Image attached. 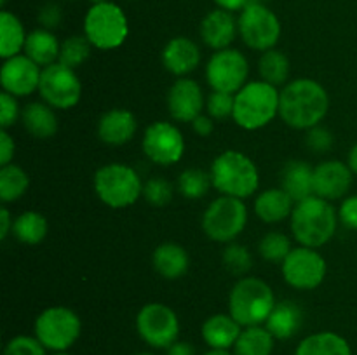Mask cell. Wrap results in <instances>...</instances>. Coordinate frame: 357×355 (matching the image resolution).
Instances as JSON below:
<instances>
[{
    "mask_svg": "<svg viewBox=\"0 0 357 355\" xmlns=\"http://www.w3.org/2000/svg\"><path fill=\"white\" fill-rule=\"evenodd\" d=\"M330 108L326 89L314 79H296L286 84L279 97V117L293 129H309L321 124Z\"/></svg>",
    "mask_w": 357,
    "mask_h": 355,
    "instance_id": "cell-1",
    "label": "cell"
},
{
    "mask_svg": "<svg viewBox=\"0 0 357 355\" xmlns=\"http://www.w3.org/2000/svg\"><path fill=\"white\" fill-rule=\"evenodd\" d=\"M338 212L330 200L317 195L296 202L291 212V232L300 246L321 247L333 239L338 226Z\"/></svg>",
    "mask_w": 357,
    "mask_h": 355,
    "instance_id": "cell-2",
    "label": "cell"
},
{
    "mask_svg": "<svg viewBox=\"0 0 357 355\" xmlns=\"http://www.w3.org/2000/svg\"><path fill=\"white\" fill-rule=\"evenodd\" d=\"M213 187L222 195L248 198L260 187V174L253 160L237 150H225L211 164Z\"/></svg>",
    "mask_w": 357,
    "mask_h": 355,
    "instance_id": "cell-3",
    "label": "cell"
},
{
    "mask_svg": "<svg viewBox=\"0 0 357 355\" xmlns=\"http://www.w3.org/2000/svg\"><path fill=\"white\" fill-rule=\"evenodd\" d=\"M278 87L265 80H251L239 93H236L232 118L239 127L257 131L271 124L279 115Z\"/></svg>",
    "mask_w": 357,
    "mask_h": 355,
    "instance_id": "cell-4",
    "label": "cell"
},
{
    "mask_svg": "<svg viewBox=\"0 0 357 355\" xmlns=\"http://www.w3.org/2000/svg\"><path fill=\"white\" fill-rule=\"evenodd\" d=\"M271 285L257 277H243L236 282L229 296V313L243 327L265 326L275 306Z\"/></svg>",
    "mask_w": 357,
    "mask_h": 355,
    "instance_id": "cell-5",
    "label": "cell"
},
{
    "mask_svg": "<svg viewBox=\"0 0 357 355\" xmlns=\"http://www.w3.org/2000/svg\"><path fill=\"white\" fill-rule=\"evenodd\" d=\"M94 191L112 209H124L143 195L139 174L126 164H107L94 174Z\"/></svg>",
    "mask_w": 357,
    "mask_h": 355,
    "instance_id": "cell-6",
    "label": "cell"
},
{
    "mask_svg": "<svg viewBox=\"0 0 357 355\" xmlns=\"http://www.w3.org/2000/svg\"><path fill=\"white\" fill-rule=\"evenodd\" d=\"M129 33L128 17L114 2L93 3L84 17V35L101 51L121 47Z\"/></svg>",
    "mask_w": 357,
    "mask_h": 355,
    "instance_id": "cell-7",
    "label": "cell"
},
{
    "mask_svg": "<svg viewBox=\"0 0 357 355\" xmlns=\"http://www.w3.org/2000/svg\"><path fill=\"white\" fill-rule=\"evenodd\" d=\"M248 223V207L243 198H215L202 216V230L215 242H234L243 233Z\"/></svg>",
    "mask_w": 357,
    "mask_h": 355,
    "instance_id": "cell-8",
    "label": "cell"
},
{
    "mask_svg": "<svg viewBox=\"0 0 357 355\" xmlns=\"http://www.w3.org/2000/svg\"><path fill=\"white\" fill-rule=\"evenodd\" d=\"M35 338L51 352H65L79 340L82 322L73 310L66 306L45 308L35 320Z\"/></svg>",
    "mask_w": 357,
    "mask_h": 355,
    "instance_id": "cell-9",
    "label": "cell"
},
{
    "mask_svg": "<svg viewBox=\"0 0 357 355\" xmlns=\"http://www.w3.org/2000/svg\"><path fill=\"white\" fill-rule=\"evenodd\" d=\"M239 35L248 47L255 51L274 49L281 38V21L265 3L250 2L237 19Z\"/></svg>",
    "mask_w": 357,
    "mask_h": 355,
    "instance_id": "cell-10",
    "label": "cell"
},
{
    "mask_svg": "<svg viewBox=\"0 0 357 355\" xmlns=\"http://www.w3.org/2000/svg\"><path fill=\"white\" fill-rule=\"evenodd\" d=\"M38 94L49 106L56 110H70L79 104L82 97V84L75 70L58 61L42 68Z\"/></svg>",
    "mask_w": 357,
    "mask_h": 355,
    "instance_id": "cell-11",
    "label": "cell"
},
{
    "mask_svg": "<svg viewBox=\"0 0 357 355\" xmlns=\"http://www.w3.org/2000/svg\"><path fill=\"white\" fill-rule=\"evenodd\" d=\"M136 331L152 348H169L180 336V320L164 303H149L136 315Z\"/></svg>",
    "mask_w": 357,
    "mask_h": 355,
    "instance_id": "cell-12",
    "label": "cell"
},
{
    "mask_svg": "<svg viewBox=\"0 0 357 355\" xmlns=\"http://www.w3.org/2000/svg\"><path fill=\"white\" fill-rule=\"evenodd\" d=\"M250 63L237 49H222L209 58L206 65V80L213 90L236 94L248 84Z\"/></svg>",
    "mask_w": 357,
    "mask_h": 355,
    "instance_id": "cell-13",
    "label": "cell"
},
{
    "mask_svg": "<svg viewBox=\"0 0 357 355\" xmlns=\"http://www.w3.org/2000/svg\"><path fill=\"white\" fill-rule=\"evenodd\" d=\"M282 277L298 291H310L323 284L326 277V261L314 247H293L282 261Z\"/></svg>",
    "mask_w": 357,
    "mask_h": 355,
    "instance_id": "cell-14",
    "label": "cell"
},
{
    "mask_svg": "<svg viewBox=\"0 0 357 355\" xmlns=\"http://www.w3.org/2000/svg\"><path fill=\"white\" fill-rule=\"evenodd\" d=\"M143 153L157 166H173L185 153V139L180 129L166 120L150 124L143 134Z\"/></svg>",
    "mask_w": 357,
    "mask_h": 355,
    "instance_id": "cell-15",
    "label": "cell"
},
{
    "mask_svg": "<svg viewBox=\"0 0 357 355\" xmlns=\"http://www.w3.org/2000/svg\"><path fill=\"white\" fill-rule=\"evenodd\" d=\"M42 68L26 54H17L6 59L0 68V84L6 93L16 97L30 96L38 90Z\"/></svg>",
    "mask_w": 357,
    "mask_h": 355,
    "instance_id": "cell-16",
    "label": "cell"
},
{
    "mask_svg": "<svg viewBox=\"0 0 357 355\" xmlns=\"http://www.w3.org/2000/svg\"><path fill=\"white\" fill-rule=\"evenodd\" d=\"M206 106L201 86L192 79H180L167 90V108L174 120L194 122Z\"/></svg>",
    "mask_w": 357,
    "mask_h": 355,
    "instance_id": "cell-17",
    "label": "cell"
},
{
    "mask_svg": "<svg viewBox=\"0 0 357 355\" xmlns=\"http://www.w3.org/2000/svg\"><path fill=\"white\" fill-rule=\"evenodd\" d=\"M354 173L342 160H326L314 167V195L326 200L342 198L352 187Z\"/></svg>",
    "mask_w": 357,
    "mask_h": 355,
    "instance_id": "cell-18",
    "label": "cell"
},
{
    "mask_svg": "<svg viewBox=\"0 0 357 355\" xmlns=\"http://www.w3.org/2000/svg\"><path fill=\"white\" fill-rule=\"evenodd\" d=\"M138 131V120L124 108H114L101 115L98 120V138L112 146H121L131 141Z\"/></svg>",
    "mask_w": 357,
    "mask_h": 355,
    "instance_id": "cell-19",
    "label": "cell"
},
{
    "mask_svg": "<svg viewBox=\"0 0 357 355\" xmlns=\"http://www.w3.org/2000/svg\"><path fill=\"white\" fill-rule=\"evenodd\" d=\"M239 31V23L234 17L232 13L223 9H215L201 23V37L208 47L215 51L229 49V45L236 40V35Z\"/></svg>",
    "mask_w": 357,
    "mask_h": 355,
    "instance_id": "cell-20",
    "label": "cell"
},
{
    "mask_svg": "<svg viewBox=\"0 0 357 355\" xmlns=\"http://www.w3.org/2000/svg\"><path fill=\"white\" fill-rule=\"evenodd\" d=\"M201 63V51L197 44L188 37H174L162 51V65L167 72L176 77L188 75Z\"/></svg>",
    "mask_w": 357,
    "mask_h": 355,
    "instance_id": "cell-21",
    "label": "cell"
},
{
    "mask_svg": "<svg viewBox=\"0 0 357 355\" xmlns=\"http://www.w3.org/2000/svg\"><path fill=\"white\" fill-rule=\"evenodd\" d=\"M243 326L230 313H215L202 324V340L213 350H232Z\"/></svg>",
    "mask_w": 357,
    "mask_h": 355,
    "instance_id": "cell-22",
    "label": "cell"
},
{
    "mask_svg": "<svg viewBox=\"0 0 357 355\" xmlns=\"http://www.w3.org/2000/svg\"><path fill=\"white\" fill-rule=\"evenodd\" d=\"M281 188L295 202L314 195V167L305 160H289L281 171Z\"/></svg>",
    "mask_w": 357,
    "mask_h": 355,
    "instance_id": "cell-23",
    "label": "cell"
},
{
    "mask_svg": "<svg viewBox=\"0 0 357 355\" xmlns=\"http://www.w3.org/2000/svg\"><path fill=\"white\" fill-rule=\"evenodd\" d=\"M152 263L157 274L167 281H174L187 274L190 258L187 251L176 242H164L155 247L152 254Z\"/></svg>",
    "mask_w": 357,
    "mask_h": 355,
    "instance_id": "cell-24",
    "label": "cell"
},
{
    "mask_svg": "<svg viewBox=\"0 0 357 355\" xmlns=\"http://www.w3.org/2000/svg\"><path fill=\"white\" fill-rule=\"evenodd\" d=\"M295 200L282 188H268L261 191L255 200V212L264 223H281L282 219L291 218L295 209Z\"/></svg>",
    "mask_w": 357,
    "mask_h": 355,
    "instance_id": "cell-25",
    "label": "cell"
},
{
    "mask_svg": "<svg viewBox=\"0 0 357 355\" xmlns=\"http://www.w3.org/2000/svg\"><path fill=\"white\" fill-rule=\"evenodd\" d=\"M21 122L24 131L37 139H49L58 132V117L54 108L40 101L26 104L21 110Z\"/></svg>",
    "mask_w": 357,
    "mask_h": 355,
    "instance_id": "cell-26",
    "label": "cell"
},
{
    "mask_svg": "<svg viewBox=\"0 0 357 355\" xmlns=\"http://www.w3.org/2000/svg\"><path fill=\"white\" fill-rule=\"evenodd\" d=\"M302 322V308L296 303L284 299V301L275 303L274 310L265 322V327L271 331L275 340H289L298 333Z\"/></svg>",
    "mask_w": 357,
    "mask_h": 355,
    "instance_id": "cell-27",
    "label": "cell"
},
{
    "mask_svg": "<svg viewBox=\"0 0 357 355\" xmlns=\"http://www.w3.org/2000/svg\"><path fill=\"white\" fill-rule=\"evenodd\" d=\"M59 51H61L59 40L51 30H45V28H37V30L30 31L23 49V52L31 61L44 68L59 61Z\"/></svg>",
    "mask_w": 357,
    "mask_h": 355,
    "instance_id": "cell-28",
    "label": "cell"
},
{
    "mask_svg": "<svg viewBox=\"0 0 357 355\" xmlns=\"http://www.w3.org/2000/svg\"><path fill=\"white\" fill-rule=\"evenodd\" d=\"M295 355H352L349 341L333 331H321L303 338Z\"/></svg>",
    "mask_w": 357,
    "mask_h": 355,
    "instance_id": "cell-29",
    "label": "cell"
},
{
    "mask_svg": "<svg viewBox=\"0 0 357 355\" xmlns=\"http://www.w3.org/2000/svg\"><path fill=\"white\" fill-rule=\"evenodd\" d=\"M275 338L265 326L243 327L232 352L234 355H272Z\"/></svg>",
    "mask_w": 357,
    "mask_h": 355,
    "instance_id": "cell-30",
    "label": "cell"
},
{
    "mask_svg": "<svg viewBox=\"0 0 357 355\" xmlns=\"http://www.w3.org/2000/svg\"><path fill=\"white\" fill-rule=\"evenodd\" d=\"M26 37L23 23L17 19L16 14L2 10L0 13V56L3 59H9L20 54L24 49Z\"/></svg>",
    "mask_w": 357,
    "mask_h": 355,
    "instance_id": "cell-31",
    "label": "cell"
},
{
    "mask_svg": "<svg viewBox=\"0 0 357 355\" xmlns=\"http://www.w3.org/2000/svg\"><path fill=\"white\" fill-rule=\"evenodd\" d=\"M258 72H260L261 80H265L267 84H272L275 87L286 86L291 65L284 52L278 51V49H268L258 61Z\"/></svg>",
    "mask_w": 357,
    "mask_h": 355,
    "instance_id": "cell-32",
    "label": "cell"
},
{
    "mask_svg": "<svg viewBox=\"0 0 357 355\" xmlns=\"http://www.w3.org/2000/svg\"><path fill=\"white\" fill-rule=\"evenodd\" d=\"M47 219L35 211H26L14 219L13 233L20 242L28 246H37L47 235Z\"/></svg>",
    "mask_w": 357,
    "mask_h": 355,
    "instance_id": "cell-33",
    "label": "cell"
},
{
    "mask_svg": "<svg viewBox=\"0 0 357 355\" xmlns=\"http://www.w3.org/2000/svg\"><path fill=\"white\" fill-rule=\"evenodd\" d=\"M30 187V176L23 167L7 164L0 167V198L2 202H14L26 194Z\"/></svg>",
    "mask_w": 357,
    "mask_h": 355,
    "instance_id": "cell-34",
    "label": "cell"
},
{
    "mask_svg": "<svg viewBox=\"0 0 357 355\" xmlns=\"http://www.w3.org/2000/svg\"><path fill=\"white\" fill-rule=\"evenodd\" d=\"M213 184L211 174L199 167L185 169L178 176V191L187 198H202Z\"/></svg>",
    "mask_w": 357,
    "mask_h": 355,
    "instance_id": "cell-35",
    "label": "cell"
},
{
    "mask_svg": "<svg viewBox=\"0 0 357 355\" xmlns=\"http://www.w3.org/2000/svg\"><path fill=\"white\" fill-rule=\"evenodd\" d=\"M91 47H93V44L87 40L86 35H73V37H68L61 44L59 63H63L68 68H79L91 56Z\"/></svg>",
    "mask_w": 357,
    "mask_h": 355,
    "instance_id": "cell-36",
    "label": "cell"
},
{
    "mask_svg": "<svg viewBox=\"0 0 357 355\" xmlns=\"http://www.w3.org/2000/svg\"><path fill=\"white\" fill-rule=\"evenodd\" d=\"M291 240L281 232H268L258 244V253L265 261L271 263H282L291 253Z\"/></svg>",
    "mask_w": 357,
    "mask_h": 355,
    "instance_id": "cell-37",
    "label": "cell"
},
{
    "mask_svg": "<svg viewBox=\"0 0 357 355\" xmlns=\"http://www.w3.org/2000/svg\"><path fill=\"white\" fill-rule=\"evenodd\" d=\"M223 267L234 275H246L253 267V258L250 249L243 244L230 242L222 254Z\"/></svg>",
    "mask_w": 357,
    "mask_h": 355,
    "instance_id": "cell-38",
    "label": "cell"
},
{
    "mask_svg": "<svg viewBox=\"0 0 357 355\" xmlns=\"http://www.w3.org/2000/svg\"><path fill=\"white\" fill-rule=\"evenodd\" d=\"M173 184L166 181L164 178H150L145 184H143V197L153 207H164L173 198Z\"/></svg>",
    "mask_w": 357,
    "mask_h": 355,
    "instance_id": "cell-39",
    "label": "cell"
},
{
    "mask_svg": "<svg viewBox=\"0 0 357 355\" xmlns=\"http://www.w3.org/2000/svg\"><path fill=\"white\" fill-rule=\"evenodd\" d=\"M234 103H236V94L213 90L206 100V110L211 118L223 120V118H229L234 115Z\"/></svg>",
    "mask_w": 357,
    "mask_h": 355,
    "instance_id": "cell-40",
    "label": "cell"
},
{
    "mask_svg": "<svg viewBox=\"0 0 357 355\" xmlns=\"http://www.w3.org/2000/svg\"><path fill=\"white\" fill-rule=\"evenodd\" d=\"M2 355H47V348L35 336L20 334L7 341Z\"/></svg>",
    "mask_w": 357,
    "mask_h": 355,
    "instance_id": "cell-41",
    "label": "cell"
},
{
    "mask_svg": "<svg viewBox=\"0 0 357 355\" xmlns=\"http://www.w3.org/2000/svg\"><path fill=\"white\" fill-rule=\"evenodd\" d=\"M305 143H307V146L312 150V152L326 153V152H330L331 146H333L335 138L326 127H323V125L319 124V125H316V127L309 129Z\"/></svg>",
    "mask_w": 357,
    "mask_h": 355,
    "instance_id": "cell-42",
    "label": "cell"
},
{
    "mask_svg": "<svg viewBox=\"0 0 357 355\" xmlns=\"http://www.w3.org/2000/svg\"><path fill=\"white\" fill-rule=\"evenodd\" d=\"M20 117L21 110L16 96L2 90V94H0V125H2V129L13 127Z\"/></svg>",
    "mask_w": 357,
    "mask_h": 355,
    "instance_id": "cell-43",
    "label": "cell"
},
{
    "mask_svg": "<svg viewBox=\"0 0 357 355\" xmlns=\"http://www.w3.org/2000/svg\"><path fill=\"white\" fill-rule=\"evenodd\" d=\"M63 19V10L58 3L54 2H47L45 6L40 7L38 10V23L42 24V28L45 30H54L61 24Z\"/></svg>",
    "mask_w": 357,
    "mask_h": 355,
    "instance_id": "cell-44",
    "label": "cell"
},
{
    "mask_svg": "<svg viewBox=\"0 0 357 355\" xmlns=\"http://www.w3.org/2000/svg\"><path fill=\"white\" fill-rule=\"evenodd\" d=\"M338 218L347 228L357 230V195H351L342 202L338 209Z\"/></svg>",
    "mask_w": 357,
    "mask_h": 355,
    "instance_id": "cell-45",
    "label": "cell"
},
{
    "mask_svg": "<svg viewBox=\"0 0 357 355\" xmlns=\"http://www.w3.org/2000/svg\"><path fill=\"white\" fill-rule=\"evenodd\" d=\"M14 152H16V145L7 129L0 131V166H7L10 160L14 159Z\"/></svg>",
    "mask_w": 357,
    "mask_h": 355,
    "instance_id": "cell-46",
    "label": "cell"
},
{
    "mask_svg": "<svg viewBox=\"0 0 357 355\" xmlns=\"http://www.w3.org/2000/svg\"><path fill=\"white\" fill-rule=\"evenodd\" d=\"M192 129H194L195 132H197L199 136H202V138H206V136H209L213 132V129H215V124H213V118L209 117V115H199L197 118H195L194 122H192Z\"/></svg>",
    "mask_w": 357,
    "mask_h": 355,
    "instance_id": "cell-47",
    "label": "cell"
},
{
    "mask_svg": "<svg viewBox=\"0 0 357 355\" xmlns=\"http://www.w3.org/2000/svg\"><path fill=\"white\" fill-rule=\"evenodd\" d=\"M14 226V219L10 218V212L7 207L0 209V240H6L9 232Z\"/></svg>",
    "mask_w": 357,
    "mask_h": 355,
    "instance_id": "cell-48",
    "label": "cell"
},
{
    "mask_svg": "<svg viewBox=\"0 0 357 355\" xmlns=\"http://www.w3.org/2000/svg\"><path fill=\"white\" fill-rule=\"evenodd\" d=\"M166 355H195L194 345L188 343V341H174L169 348H167Z\"/></svg>",
    "mask_w": 357,
    "mask_h": 355,
    "instance_id": "cell-49",
    "label": "cell"
},
{
    "mask_svg": "<svg viewBox=\"0 0 357 355\" xmlns=\"http://www.w3.org/2000/svg\"><path fill=\"white\" fill-rule=\"evenodd\" d=\"M250 2L251 0H215V3L218 6V9L229 10V13L243 10Z\"/></svg>",
    "mask_w": 357,
    "mask_h": 355,
    "instance_id": "cell-50",
    "label": "cell"
},
{
    "mask_svg": "<svg viewBox=\"0 0 357 355\" xmlns=\"http://www.w3.org/2000/svg\"><path fill=\"white\" fill-rule=\"evenodd\" d=\"M347 164H349V167L352 169V173L357 176V143L352 146L351 152H349V162Z\"/></svg>",
    "mask_w": 357,
    "mask_h": 355,
    "instance_id": "cell-51",
    "label": "cell"
},
{
    "mask_svg": "<svg viewBox=\"0 0 357 355\" xmlns=\"http://www.w3.org/2000/svg\"><path fill=\"white\" fill-rule=\"evenodd\" d=\"M204 355H234V352H230V350H213V348H209V350L206 352Z\"/></svg>",
    "mask_w": 357,
    "mask_h": 355,
    "instance_id": "cell-52",
    "label": "cell"
},
{
    "mask_svg": "<svg viewBox=\"0 0 357 355\" xmlns=\"http://www.w3.org/2000/svg\"><path fill=\"white\" fill-rule=\"evenodd\" d=\"M51 355H72V354H70L68 350H65V352H52Z\"/></svg>",
    "mask_w": 357,
    "mask_h": 355,
    "instance_id": "cell-53",
    "label": "cell"
},
{
    "mask_svg": "<svg viewBox=\"0 0 357 355\" xmlns=\"http://www.w3.org/2000/svg\"><path fill=\"white\" fill-rule=\"evenodd\" d=\"M93 3H105V2H110V0H91Z\"/></svg>",
    "mask_w": 357,
    "mask_h": 355,
    "instance_id": "cell-54",
    "label": "cell"
},
{
    "mask_svg": "<svg viewBox=\"0 0 357 355\" xmlns=\"http://www.w3.org/2000/svg\"><path fill=\"white\" fill-rule=\"evenodd\" d=\"M132 355H153V354H150V352H138V354H132Z\"/></svg>",
    "mask_w": 357,
    "mask_h": 355,
    "instance_id": "cell-55",
    "label": "cell"
},
{
    "mask_svg": "<svg viewBox=\"0 0 357 355\" xmlns=\"http://www.w3.org/2000/svg\"><path fill=\"white\" fill-rule=\"evenodd\" d=\"M251 2H260V3H264V2H267V0H251Z\"/></svg>",
    "mask_w": 357,
    "mask_h": 355,
    "instance_id": "cell-56",
    "label": "cell"
},
{
    "mask_svg": "<svg viewBox=\"0 0 357 355\" xmlns=\"http://www.w3.org/2000/svg\"><path fill=\"white\" fill-rule=\"evenodd\" d=\"M6 2L7 0H0V3H2V6H6Z\"/></svg>",
    "mask_w": 357,
    "mask_h": 355,
    "instance_id": "cell-57",
    "label": "cell"
}]
</instances>
